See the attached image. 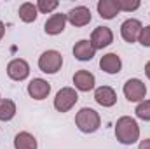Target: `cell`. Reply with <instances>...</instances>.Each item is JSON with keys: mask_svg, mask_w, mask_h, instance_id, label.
I'll use <instances>...</instances> for the list:
<instances>
[{"mask_svg": "<svg viewBox=\"0 0 150 149\" xmlns=\"http://www.w3.org/2000/svg\"><path fill=\"white\" fill-rule=\"evenodd\" d=\"M115 137L120 144L131 146L140 139V126L136 123V119L129 117V116H122L117 119L115 123Z\"/></svg>", "mask_w": 150, "mask_h": 149, "instance_id": "6da1fadb", "label": "cell"}, {"mask_svg": "<svg viewBox=\"0 0 150 149\" xmlns=\"http://www.w3.org/2000/svg\"><path fill=\"white\" fill-rule=\"evenodd\" d=\"M75 125H77V128L82 133H94L100 128V125H101V117H100V114L94 109L84 107V109H80V111L77 112Z\"/></svg>", "mask_w": 150, "mask_h": 149, "instance_id": "7a4b0ae2", "label": "cell"}, {"mask_svg": "<svg viewBox=\"0 0 150 149\" xmlns=\"http://www.w3.org/2000/svg\"><path fill=\"white\" fill-rule=\"evenodd\" d=\"M61 65H63V56L59 51H54V49L42 53L38 58V69L44 74H56L61 69Z\"/></svg>", "mask_w": 150, "mask_h": 149, "instance_id": "3957f363", "label": "cell"}, {"mask_svg": "<svg viewBox=\"0 0 150 149\" xmlns=\"http://www.w3.org/2000/svg\"><path fill=\"white\" fill-rule=\"evenodd\" d=\"M79 100V95L74 88H61L54 98V109L58 112H68Z\"/></svg>", "mask_w": 150, "mask_h": 149, "instance_id": "277c9868", "label": "cell"}, {"mask_svg": "<svg viewBox=\"0 0 150 149\" xmlns=\"http://www.w3.org/2000/svg\"><path fill=\"white\" fill-rule=\"evenodd\" d=\"M145 95H147V86L142 79H127L126 84H124V97L129 100V102H143L145 100Z\"/></svg>", "mask_w": 150, "mask_h": 149, "instance_id": "5b68a950", "label": "cell"}, {"mask_svg": "<svg viewBox=\"0 0 150 149\" xmlns=\"http://www.w3.org/2000/svg\"><path fill=\"white\" fill-rule=\"evenodd\" d=\"M7 75L12 81H25L30 75V65L23 58H14L7 65Z\"/></svg>", "mask_w": 150, "mask_h": 149, "instance_id": "8992f818", "label": "cell"}, {"mask_svg": "<svg viewBox=\"0 0 150 149\" xmlns=\"http://www.w3.org/2000/svg\"><path fill=\"white\" fill-rule=\"evenodd\" d=\"M142 28H143V25H142L138 19L129 18V19H126V21L120 25V35H122V39H124L126 42L133 44V42H136V40H138Z\"/></svg>", "mask_w": 150, "mask_h": 149, "instance_id": "52a82bcc", "label": "cell"}, {"mask_svg": "<svg viewBox=\"0 0 150 149\" xmlns=\"http://www.w3.org/2000/svg\"><path fill=\"white\" fill-rule=\"evenodd\" d=\"M113 42V34L108 27H98L93 30L91 34V44L94 49H103V47H108Z\"/></svg>", "mask_w": 150, "mask_h": 149, "instance_id": "ba28073f", "label": "cell"}, {"mask_svg": "<svg viewBox=\"0 0 150 149\" xmlns=\"http://www.w3.org/2000/svg\"><path fill=\"white\" fill-rule=\"evenodd\" d=\"M91 11L86 7V5H77V7H74L68 14H67V19L74 25V27H77V28H80V27H86V25H89L91 23Z\"/></svg>", "mask_w": 150, "mask_h": 149, "instance_id": "9c48e42d", "label": "cell"}, {"mask_svg": "<svg viewBox=\"0 0 150 149\" xmlns=\"http://www.w3.org/2000/svg\"><path fill=\"white\" fill-rule=\"evenodd\" d=\"M51 93V84L45 81V79H40V77H35L30 81L28 84V95L35 100H44L47 98V95Z\"/></svg>", "mask_w": 150, "mask_h": 149, "instance_id": "30bf717a", "label": "cell"}, {"mask_svg": "<svg viewBox=\"0 0 150 149\" xmlns=\"http://www.w3.org/2000/svg\"><path fill=\"white\" fill-rule=\"evenodd\" d=\"M94 100L101 107H112L117 102V93L113 91V88H110V86H100L94 91Z\"/></svg>", "mask_w": 150, "mask_h": 149, "instance_id": "8fae6325", "label": "cell"}, {"mask_svg": "<svg viewBox=\"0 0 150 149\" xmlns=\"http://www.w3.org/2000/svg\"><path fill=\"white\" fill-rule=\"evenodd\" d=\"M67 14H52L47 21H45V25H44V30H45V34L47 35H58V34H61L63 30H65V25H67Z\"/></svg>", "mask_w": 150, "mask_h": 149, "instance_id": "7c38bea8", "label": "cell"}, {"mask_svg": "<svg viewBox=\"0 0 150 149\" xmlns=\"http://www.w3.org/2000/svg\"><path fill=\"white\" fill-rule=\"evenodd\" d=\"M94 54H96V49L93 47L91 40L82 39L74 46V56L77 60H80V62H89V60L94 58Z\"/></svg>", "mask_w": 150, "mask_h": 149, "instance_id": "4fadbf2b", "label": "cell"}, {"mask_svg": "<svg viewBox=\"0 0 150 149\" xmlns=\"http://www.w3.org/2000/svg\"><path fill=\"white\" fill-rule=\"evenodd\" d=\"M74 84L79 91H91V90H94L96 79L89 70H79L74 75Z\"/></svg>", "mask_w": 150, "mask_h": 149, "instance_id": "5bb4252c", "label": "cell"}, {"mask_svg": "<svg viewBox=\"0 0 150 149\" xmlns=\"http://www.w3.org/2000/svg\"><path fill=\"white\" fill-rule=\"evenodd\" d=\"M100 67H101V70L107 72V74H119L120 69H122V62H120V58H119L115 53H107V54L101 56Z\"/></svg>", "mask_w": 150, "mask_h": 149, "instance_id": "9a60e30c", "label": "cell"}, {"mask_svg": "<svg viewBox=\"0 0 150 149\" xmlns=\"http://www.w3.org/2000/svg\"><path fill=\"white\" fill-rule=\"evenodd\" d=\"M98 12L103 19H113L120 11H119L115 0H100L98 2Z\"/></svg>", "mask_w": 150, "mask_h": 149, "instance_id": "2e32d148", "label": "cell"}, {"mask_svg": "<svg viewBox=\"0 0 150 149\" xmlns=\"http://www.w3.org/2000/svg\"><path fill=\"white\" fill-rule=\"evenodd\" d=\"M14 149H37V139L30 132H19L14 137Z\"/></svg>", "mask_w": 150, "mask_h": 149, "instance_id": "e0dca14e", "label": "cell"}, {"mask_svg": "<svg viewBox=\"0 0 150 149\" xmlns=\"http://www.w3.org/2000/svg\"><path fill=\"white\" fill-rule=\"evenodd\" d=\"M18 14H19L21 21H25V23H33V21L37 19V16H38V9H37L35 4H32V2H25V4L19 5Z\"/></svg>", "mask_w": 150, "mask_h": 149, "instance_id": "ac0fdd59", "label": "cell"}, {"mask_svg": "<svg viewBox=\"0 0 150 149\" xmlns=\"http://www.w3.org/2000/svg\"><path fill=\"white\" fill-rule=\"evenodd\" d=\"M16 116V104L9 98L0 100V121H11Z\"/></svg>", "mask_w": 150, "mask_h": 149, "instance_id": "d6986e66", "label": "cell"}, {"mask_svg": "<svg viewBox=\"0 0 150 149\" xmlns=\"http://www.w3.org/2000/svg\"><path fill=\"white\" fill-rule=\"evenodd\" d=\"M37 9L38 12H44V14H49V12H52L54 9H58V5H59V2L58 0H38L37 4Z\"/></svg>", "mask_w": 150, "mask_h": 149, "instance_id": "ffe728a7", "label": "cell"}, {"mask_svg": "<svg viewBox=\"0 0 150 149\" xmlns=\"http://www.w3.org/2000/svg\"><path fill=\"white\" fill-rule=\"evenodd\" d=\"M136 116L140 117V119H143V121H150V100H143V102H140L138 105H136Z\"/></svg>", "mask_w": 150, "mask_h": 149, "instance_id": "44dd1931", "label": "cell"}, {"mask_svg": "<svg viewBox=\"0 0 150 149\" xmlns=\"http://www.w3.org/2000/svg\"><path fill=\"white\" fill-rule=\"evenodd\" d=\"M115 2H117L119 11H126V12H133L142 5L140 0H115Z\"/></svg>", "mask_w": 150, "mask_h": 149, "instance_id": "7402d4cb", "label": "cell"}, {"mask_svg": "<svg viewBox=\"0 0 150 149\" xmlns=\"http://www.w3.org/2000/svg\"><path fill=\"white\" fill-rule=\"evenodd\" d=\"M138 40H140V44H142L143 47H150V25H149V27H143V28H142Z\"/></svg>", "mask_w": 150, "mask_h": 149, "instance_id": "603a6c76", "label": "cell"}, {"mask_svg": "<svg viewBox=\"0 0 150 149\" xmlns=\"http://www.w3.org/2000/svg\"><path fill=\"white\" fill-rule=\"evenodd\" d=\"M138 149H150V139H145L140 142V148Z\"/></svg>", "mask_w": 150, "mask_h": 149, "instance_id": "cb8c5ba5", "label": "cell"}, {"mask_svg": "<svg viewBox=\"0 0 150 149\" xmlns=\"http://www.w3.org/2000/svg\"><path fill=\"white\" fill-rule=\"evenodd\" d=\"M4 34H5V25L0 21V40H2V37H4Z\"/></svg>", "mask_w": 150, "mask_h": 149, "instance_id": "d4e9b609", "label": "cell"}, {"mask_svg": "<svg viewBox=\"0 0 150 149\" xmlns=\"http://www.w3.org/2000/svg\"><path fill=\"white\" fill-rule=\"evenodd\" d=\"M145 74H147V77L150 79V62H147V65H145Z\"/></svg>", "mask_w": 150, "mask_h": 149, "instance_id": "484cf974", "label": "cell"}, {"mask_svg": "<svg viewBox=\"0 0 150 149\" xmlns=\"http://www.w3.org/2000/svg\"><path fill=\"white\" fill-rule=\"evenodd\" d=\"M0 100H2V98H0Z\"/></svg>", "mask_w": 150, "mask_h": 149, "instance_id": "4316f807", "label": "cell"}]
</instances>
